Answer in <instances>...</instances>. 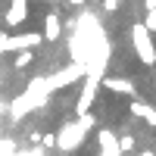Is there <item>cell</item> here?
Listing matches in <instances>:
<instances>
[{"instance_id":"1","label":"cell","mask_w":156,"mask_h":156,"mask_svg":"<svg viewBox=\"0 0 156 156\" xmlns=\"http://www.w3.org/2000/svg\"><path fill=\"white\" fill-rule=\"evenodd\" d=\"M97 147H100L97 156H122L119 153V137H115L109 128H100L97 131Z\"/></svg>"},{"instance_id":"2","label":"cell","mask_w":156,"mask_h":156,"mask_svg":"<svg viewBox=\"0 0 156 156\" xmlns=\"http://www.w3.org/2000/svg\"><path fill=\"white\" fill-rule=\"evenodd\" d=\"M128 112H131V115H137V119H144L150 128H156V106H150V103H144V100H134L131 103V106H128Z\"/></svg>"},{"instance_id":"3","label":"cell","mask_w":156,"mask_h":156,"mask_svg":"<svg viewBox=\"0 0 156 156\" xmlns=\"http://www.w3.org/2000/svg\"><path fill=\"white\" fill-rule=\"evenodd\" d=\"M28 66H34V50H19L9 62V69H16V72H25Z\"/></svg>"},{"instance_id":"4","label":"cell","mask_w":156,"mask_h":156,"mask_svg":"<svg viewBox=\"0 0 156 156\" xmlns=\"http://www.w3.org/2000/svg\"><path fill=\"white\" fill-rule=\"evenodd\" d=\"M137 150V137L134 134H119V153L122 156H131Z\"/></svg>"},{"instance_id":"5","label":"cell","mask_w":156,"mask_h":156,"mask_svg":"<svg viewBox=\"0 0 156 156\" xmlns=\"http://www.w3.org/2000/svg\"><path fill=\"white\" fill-rule=\"evenodd\" d=\"M119 6H122V0H103V9L106 12H115Z\"/></svg>"},{"instance_id":"6","label":"cell","mask_w":156,"mask_h":156,"mask_svg":"<svg viewBox=\"0 0 156 156\" xmlns=\"http://www.w3.org/2000/svg\"><path fill=\"white\" fill-rule=\"evenodd\" d=\"M140 156H153V153H150V150H144V153H140Z\"/></svg>"}]
</instances>
